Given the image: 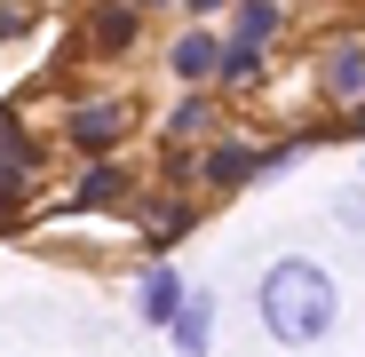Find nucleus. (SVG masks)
I'll return each mask as SVG.
<instances>
[{
  "label": "nucleus",
  "instance_id": "obj_16",
  "mask_svg": "<svg viewBox=\"0 0 365 357\" xmlns=\"http://www.w3.org/2000/svg\"><path fill=\"white\" fill-rule=\"evenodd\" d=\"M135 9H143V16H151V9H167V0H135Z\"/></svg>",
  "mask_w": 365,
  "mask_h": 357
},
{
  "label": "nucleus",
  "instance_id": "obj_2",
  "mask_svg": "<svg viewBox=\"0 0 365 357\" xmlns=\"http://www.w3.org/2000/svg\"><path fill=\"white\" fill-rule=\"evenodd\" d=\"M128 135H135V103H128V95H88V103H72V119H64V143L88 151V159H111Z\"/></svg>",
  "mask_w": 365,
  "mask_h": 357
},
{
  "label": "nucleus",
  "instance_id": "obj_15",
  "mask_svg": "<svg viewBox=\"0 0 365 357\" xmlns=\"http://www.w3.org/2000/svg\"><path fill=\"white\" fill-rule=\"evenodd\" d=\"M24 32V9H9V0H0V40H16Z\"/></svg>",
  "mask_w": 365,
  "mask_h": 357
},
{
  "label": "nucleus",
  "instance_id": "obj_14",
  "mask_svg": "<svg viewBox=\"0 0 365 357\" xmlns=\"http://www.w3.org/2000/svg\"><path fill=\"white\" fill-rule=\"evenodd\" d=\"M215 16H230V0H182V24H215Z\"/></svg>",
  "mask_w": 365,
  "mask_h": 357
},
{
  "label": "nucleus",
  "instance_id": "obj_8",
  "mask_svg": "<svg viewBox=\"0 0 365 357\" xmlns=\"http://www.w3.org/2000/svg\"><path fill=\"white\" fill-rule=\"evenodd\" d=\"M215 119H222V111H215V88H182V95H175V111L159 119V135H167V143H191V151H199V143L215 135Z\"/></svg>",
  "mask_w": 365,
  "mask_h": 357
},
{
  "label": "nucleus",
  "instance_id": "obj_1",
  "mask_svg": "<svg viewBox=\"0 0 365 357\" xmlns=\"http://www.w3.org/2000/svg\"><path fill=\"white\" fill-rule=\"evenodd\" d=\"M255 310H262V333H270L278 349H318V341L341 326V286H334V270L310 262V254H278V262L262 270V286H255Z\"/></svg>",
  "mask_w": 365,
  "mask_h": 357
},
{
  "label": "nucleus",
  "instance_id": "obj_6",
  "mask_svg": "<svg viewBox=\"0 0 365 357\" xmlns=\"http://www.w3.org/2000/svg\"><path fill=\"white\" fill-rule=\"evenodd\" d=\"M199 183H207V191L255 183V143H247V135H207V143H199Z\"/></svg>",
  "mask_w": 365,
  "mask_h": 357
},
{
  "label": "nucleus",
  "instance_id": "obj_5",
  "mask_svg": "<svg viewBox=\"0 0 365 357\" xmlns=\"http://www.w3.org/2000/svg\"><path fill=\"white\" fill-rule=\"evenodd\" d=\"M215 64H222V32L215 24H182L167 40V80L175 88H215Z\"/></svg>",
  "mask_w": 365,
  "mask_h": 357
},
{
  "label": "nucleus",
  "instance_id": "obj_11",
  "mask_svg": "<svg viewBox=\"0 0 365 357\" xmlns=\"http://www.w3.org/2000/svg\"><path fill=\"white\" fill-rule=\"evenodd\" d=\"M128 199H135V175H128V167L96 159V167L80 175V207H128Z\"/></svg>",
  "mask_w": 365,
  "mask_h": 357
},
{
  "label": "nucleus",
  "instance_id": "obj_3",
  "mask_svg": "<svg viewBox=\"0 0 365 357\" xmlns=\"http://www.w3.org/2000/svg\"><path fill=\"white\" fill-rule=\"evenodd\" d=\"M310 80H318V95H326V103L357 111V103H365V32H326V40H318Z\"/></svg>",
  "mask_w": 365,
  "mask_h": 357
},
{
  "label": "nucleus",
  "instance_id": "obj_4",
  "mask_svg": "<svg viewBox=\"0 0 365 357\" xmlns=\"http://www.w3.org/2000/svg\"><path fill=\"white\" fill-rule=\"evenodd\" d=\"M143 40V9H135V0H96V9L80 16V56H96V64H111V56H128Z\"/></svg>",
  "mask_w": 365,
  "mask_h": 357
},
{
  "label": "nucleus",
  "instance_id": "obj_10",
  "mask_svg": "<svg viewBox=\"0 0 365 357\" xmlns=\"http://www.w3.org/2000/svg\"><path fill=\"white\" fill-rule=\"evenodd\" d=\"M175 310H182V270H175V262H151V270L135 278V318L167 333V318H175Z\"/></svg>",
  "mask_w": 365,
  "mask_h": 357
},
{
  "label": "nucleus",
  "instance_id": "obj_7",
  "mask_svg": "<svg viewBox=\"0 0 365 357\" xmlns=\"http://www.w3.org/2000/svg\"><path fill=\"white\" fill-rule=\"evenodd\" d=\"M167 341H175L182 357H207V349H215V294H207V286H182V310L167 318Z\"/></svg>",
  "mask_w": 365,
  "mask_h": 357
},
{
  "label": "nucleus",
  "instance_id": "obj_12",
  "mask_svg": "<svg viewBox=\"0 0 365 357\" xmlns=\"http://www.w3.org/2000/svg\"><path fill=\"white\" fill-rule=\"evenodd\" d=\"M262 64H270V56H255V48H230V40H222V64H215V88H255V80H262Z\"/></svg>",
  "mask_w": 365,
  "mask_h": 357
},
{
  "label": "nucleus",
  "instance_id": "obj_17",
  "mask_svg": "<svg viewBox=\"0 0 365 357\" xmlns=\"http://www.w3.org/2000/svg\"><path fill=\"white\" fill-rule=\"evenodd\" d=\"M357 183H365V175H357Z\"/></svg>",
  "mask_w": 365,
  "mask_h": 357
},
{
  "label": "nucleus",
  "instance_id": "obj_9",
  "mask_svg": "<svg viewBox=\"0 0 365 357\" xmlns=\"http://www.w3.org/2000/svg\"><path fill=\"white\" fill-rule=\"evenodd\" d=\"M278 24H286V0H230V48H255V56H270V40H278Z\"/></svg>",
  "mask_w": 365,
  "mask_h": 357
},
{
  "label": "nucleus",
  "instance_id": "obj_13",
  "mask_svg": "<svg viewBox=\"0 0 365 357\" xmlns=\"http://www.w3.org/2000/svg\"><path fill=\"white\" fill-rule=\"evenodd\" d=\"M175 230H191V199H159L151 207V247H167Z\"/></svg>",
  "mask_w": 365,
  "mask_h": 357
}]
</instances>
